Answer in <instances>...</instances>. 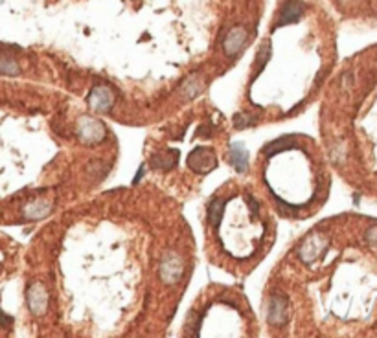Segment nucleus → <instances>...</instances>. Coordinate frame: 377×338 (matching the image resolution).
Instances as JSON below:
<instances>
[{"instance_id":"1","label":"nucleus","mask_w":377,"mask_h":338,"mask_svg":"<svg viewBox=\"0 0 377 338\" xmlns=\"http://www.w3.org/2000/svg\"><path fill=\"white\" fill-rule=\"evenodd\" d=\"M188 165L194 169V171H204V173H208V171H212L217 165V158H216V155H213L212 149L199 147V149H195L194 153L190 155Z\"/></svg>"},{"instance_id":"2","label":"nucleus","mask_w":377,"mask_h":338,"mask_svg":"<svg viewBox=\"0 0 377 338\" xmlns=\"http://www.w3.org/2000/svg\"><path fill=\"white\" fill-rule=\"evenodd\" d=\"M306 11V4L300 0H287L285 4L280 8L278 17H276V26H285V24L298 22L302 15Z\"/></svg>"},{"instance_id":"3","label":"nucleus","mask_w":377,"mask_h":338,"mask_svg":"<svg viewBox=\"0 0 377 338\" xmlns=\"http://www.w3.org/2000/svg\"><path fill=\"white\" fill-rule=\"evenodd\" d=\"M46 291H44L43 285H32L28 289V305L32 309V313L35 315H41L44 309H46Z\"/></svg>"},{"instance_id":"4","label":"nucleus","mask_w":377,"mask_h":338,"mask_svg":"<svg viewBox=\"0 0 377 338\" xmlns=\"http://www.w3.org/2000/svg\"><path fill=\"white\" fill-rule=\"evenodd\" d=\"M247 41V32L243 28H232L230 32H228V35L225 37V42H223V46H225V52L228 53V55H232V53H237L241 50V46L245 44Z\"/></svg>"},{"instance_id":"5","label":"nucleus","mask_w":377,"mask_h":338,"mask_svg":"<svg viewBox=\"0 0 377 338\" xmlns=\"http://www.w3.org/2000/svg\"><path fill=\"white\" fill-rule=\"evenodd\" d=\"M230 162L232 165L239 171V173H243L247 169V162H249V153L245 151V147L241 146V144H234L232 146V153H230Z\"/></svg>"},{"instance_id":"6","label":"nucleus","mask_w":377,"mask_h":338,"mask_svg":"<svg viewBox=\"0 0 377 338\" xmlns=\"http://www.w3.org/2000/svg\"><path fill=\"white\" fill-rule=\"evenodd\" d=\"M19 72V66L17 63L8 59V57H0V74H8V75H15Z\"/></svg>"},{"instance_id":"7","label":"nucleus","mask_w":377,"mask_h":338,"mask_svg":"<svg viewBox=\"0 0 377 338\" xmlns=\"http://www.w3.org/2000/svg\"><path fill=\"white\" fill-rule=\"evenodd\" d=\"M366 241L373 246H377V226H372L370 230L366 232Z\"/></svg>"},{"instance_id":"8","label":"nucleus","mask_w":377,"mask_h":338,"mask_svg":"<svg viewBox=\"0 0 377 338\" xmlns=\"http://www.w3.org/2000/svg\"><path fill=\"white\" fill-rule=\"evenodd\" d=\"M0 268H2V265H0Z\"/></svg>"}]
</instances>
